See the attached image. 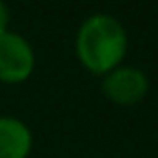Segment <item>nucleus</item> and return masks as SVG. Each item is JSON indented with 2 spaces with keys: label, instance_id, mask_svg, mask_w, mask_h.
<instances>
[{
  "label": "nucleus",
  "instance_id": "39448f33",
  "mask_svg": "<svg viewBox=\"0 0 158 158\" xmlns=\"http://www.w3.org/2000/svg\"><path fill=\"white\" fill-rule=\"evenodd\" d=\"M8 22H10V12H8V6L0 0V34L8 30Z\"/></svg>",
  "mask_w": 158,
  "mask_h": 158
},
{
  "label": "nucleus",
  "instance_id": "f257e3e1",
  "mask_svg": "<svg viewBox=\"0 0 158 158\" xmlns=\"http://www.w3.org/2000/svg\"><path fill=\"white\" fill-rule=\"evenodd\" d=\"M126 30L118 18L104 12L92 14L76 32V54L94 74H106L126 54Z\"/></svg>",
  "mask_w": 158,
  "mask_h": 158
},
{
  "label": "nucleus",
  "instance_id": "20e7f679",
  "mask_svg": "<svg viewBox=\"0 0 158 158\" xmlns=\"http://www.w3.org/2000/svg\"><path fill=\"white\" fill-rule=\"evenodd\" d=\"M30 146V128L20 118L0 116V158H26Z\"/></svg>",
  "mask_w": 158,
  "mask_h": 158
},
{
  "label": "nucleus",
  "instance_id": "7ed1b4c3",
  "mask_svg": "<svg viewBox=\"0 0 158 158\" xmlns=\"http://www.w3.org/2000/svg\"><path fill=\"white\" fill-rule=\"evenodd\" d=\"M102 92L118 104H134L148 92V78L136 66H116L102 78Z\"/></svg>",
  "mask_w": 158,
  "mask_h": 158
},
{
  "label": "nucleus",
  "instance_id": "f03ea898",
  "mask_svg": "<svg viewBox=\"0 0 158 158\" xmlns=\"http://www.w3.org/2000/svg\"><path fill=\"white\" fill-rule=\"evenodd\" d=\"M34 68V50L30 42L18 32L0 34V80L20 82L30 76Z\"/></svg>",
  "mask_w": 158,
  "mask_h": 158
}]
</instances>
